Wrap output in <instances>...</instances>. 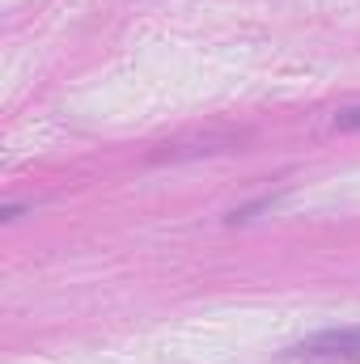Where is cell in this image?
Masks as SVG:
<instances>
[{
    "instance_id": "1",
    "label": "cell",
    "mask_w": 360,
    "mask_h": 364,
    "mask_svg": "<svg viewBox=\"0 0 360 364\" xmlns=\"http://www.w3.org/2000/svg\"><path fill=\"white\" fill-rule=\"evenodd\" d=\"M284 356L309 364H360V322L356 326H335V331H318L301 343H292Z\"/></svg>"
},
{
    "instance_id": "2",
    "label": "cell",
    "mask_w": 360,
    "mask_h": 364,
    "mask_svg": "<svg viewBox=\"0 0 360 364\" xmlns=\"http://www.w3.org/2000/svg\"><path fill=\"white\" fill-rule=\"evenodd\" d=\"M335 127H339V132H360V106L339 110V114H335Z\"/></svg>"
}]
</instances>
